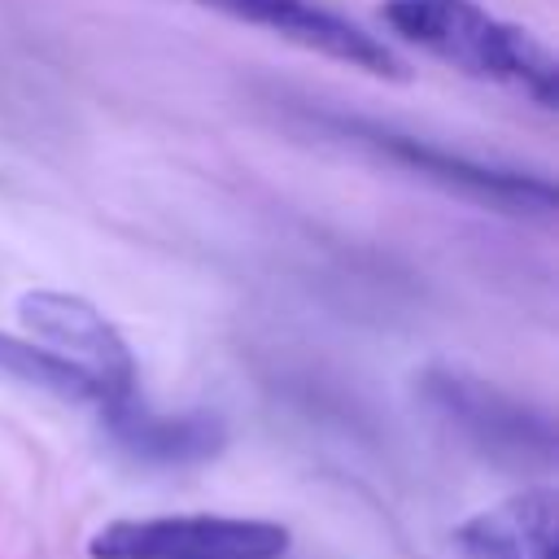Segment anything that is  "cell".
<instances>
[{
  "label": "cell",
  "mask_w": 559,
  "mask_h": 559,
  "mask_svg": "<svg viewBox=\"0 0 559 559\" xmlns=\"http://www.w3.org/2000/svg\"><path fill=\"white\" fill-rule=\"evenodd\" d=\"M288 528L245 515H144L114 520L92 542V559H280Z\"/></svg>",
  "instance_id": "3957f363"
},
{
  "label": "cell",
  "mask_w": 559,
  "mask_h": 559,
  "mask_svg": "<svg viewBox=\"0 0 559 559\" xmlns=\"http://www.w3.org/2000/svg\"><path fill=\"white\" fill-rule=\"evenodd\" d=\"M384 22L406 44H419L428 57L472 79L515 87L546 109L559 96L550 48L533 31L489 13L480 0H384Z\"/></svg>",
  "instance_id": "6da1fadb"
},
{
  "label": "cell",
  "mask_w": 559,
  "mask_h": 559,
  "mask_svg": "<svg viewBox=\"0 0 559 559\" xmlns=\"http://www.w3.org/2000/svg\"><path fill=\"white\" fill-rule=\"evenodd\" d=\"M17 319L35 345L66 358L96 384L100 411L135 397V358H131L127 341L118 336V328L92 301L52 293V288H35L17 301Z\"/></svg>",
  "instance_id": "277c9868"
},
{
  "label": "cell",
  "mask_w": 559,
  "mask_h": 559,
  "mask_svg": "<svg viewBox=\"0 0 559 559\" xmlns=\"http://www.w3.org/2000/svg\"><path fill=\"white\" fill-rule=\"evenodd\" d=\"M201 9H214L231 22L245 26H262L306 52L332 57L341 66H354L362 74L376 79H406L402 57L371 31H362L358 22H349L341 9L323 4V0H197Z\"/></svg>",
  "instance_id": "8992f818"
},
{
  "label": "cell",
  "mask_w": 559,
  "mask_h": 559,
  "mask_svg": "<svg viewBox=\"0 0 559 559\" xmlns=\"http://www.w3.org/2000/svg\"><path fill=\"white\" fill-rule=\"evenodd\" d=\"M467 559H559V498L555 489H524L454 528Z\"/></svg>",
  "instance_id": "ba28073f"
},
{
  "label": "cell",
  "mask_w": 559,
  "mask_h": 559,
  "mask_svg": "<svg viewBox=\"0 0 559 559\" xmlns=\"http://www.w3.org/2000/svg\"><path fill=\"white\" fill-rule=\"evenodd\" d=\"M336 127L349 131L354 140L371 144L376 153L419 170L424 179H432V183H441L450 192H463L472 201H485L493 210H511V214H546V210H555V183L542 179V175L489 166V162L450 153V148H441L432 140H415V135H402V131H389V127H367V122H336Z\"/></svg>",
  "instance_id": "5b68a950"
},
{
  "label": "cell",
  "mask_w": 559,
  "mask_h": 559,
  "mask_svg": "<svg viewBox=\"0 0 559 559\" xmlns=\"http://www.w3.org/2000/svg\"><path fill=\"white\" fill-rule=\"evenodd\" d=\"M105 428L109 437L140 463H157V467H188V463H205L227 445V428L218 415L210 411H148L140 397H127L118 406H105Z\"/></svg>",
  "instance_id": "52a82bcc"
},
{
  "label": "cell",
  "mask_w": 559,
  "mask_h": 559,
  "mask_svg": "<svg viewBox=\"0 0 559 559\" xmlns=\"http://www.w3.org/2000/svg\"><path fill=\"white\" fill-rule=\"evenodd\" d=\"M424 402L450 424L476 454L502 467H550L555 463V424L546 411L485 384L467 371L432 367L419 380Z\"/></svg>",
  "instance_id": "7a4b0ae2"
}]
</instances>
